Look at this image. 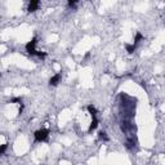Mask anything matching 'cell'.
Masks as SVG:
<instances>
[{
    "label": "cell",
    "mask_w": 165,
    "mask_h": 165,
    "mask_svg": "<svg viewBox=\"0 0 165 165\" xmlns=\"http://www.w3.org/2000/svg\"><path fill=\"white\" fill-rule=\"evenodd\" d=\"M97 127H98V119H97V117H94V119H92V123H90L89 128H88V132L92 133L94 129H97Z\"/></svg>",
    "instance_id": "8992f818"
},
{
    "label": "cell",
    "mask_w": 165,
    "mask_h": 165,
    "mask_svg": "<svg viewBox=\"0 0 165 165\" xmlns=\"http://www.w3.org/2000/svg\"><path fill=\"white\" fill-rule=\"evenodd\" d=\"M39 0H31V1L29 3V8H27V10L30 12V13H34V12H36L38 10V8H39Z\"/></svg>",
    "instance_id": "5b68a950"
},
{
    "label": "cell",
    "mask_w": 165,
    "mask_h": 165,
    "mask_svg": "<svg viewBox=\"0 0 165 165\" xmlns=\"http://www.w3.org/2000/svg\"><path fill=\"white\" fill-rule=\"evenodd\" d=\"M142 39H143V35L141 34V32H137V34H136V38H134V43H133V44H134V45H138V43L142 40Z\"/></svg>",
    "instance_id": "30bf717a"
},
{
    "label": "cell",
    "mask_w": 165,
    "mask_h": 165,
    "mask_svg": "<svg viewBox=\"0 0 165 165\" xmlns=\"http://www.w3.org/2000/svg\"><path fill=\"white\" fill-rule=\"evenodd\" d=\"M76 4H77L76 0H69V7L70 8H74V7L76 5Z\"/></svg>",
    "instance_id": "7c38bea8"
},
{
    "label": "cell",
    "mask_w": 165,
    "mask_h": 165,
    "mask_svg": "<svg viewBox=\"0 0 165 165\" xmlns=\"http://www.w3.org/2000/svg\"><path fill=\"white\" fill-rule=\"evenodd\" d=\"M125 48H127V52L129 54H132V53H134L137 45H134V44H125Z\"/></svg>",
    "instance_id": "9c48e42d"
},
{
    "label": "cell",
    "mask_w": 165,
    "mask_h": 165,
    "mask_svg": "<svg viewBox=\"0 0 165 165\" xmlns=\"http://www.w3.org/2000/svg\"><path fill=\"white\" fill-rule=\"evenodd\" d=\"M9 102H10V103H22V98L21 97H15V98H12Z\"/></svg>",
    "instance_id": "8fae6325"
},
{
    "label": "cell",
    "mask_w": 165,
    "mask_h": 165,
    "mask_svg": "<svg viewBox=\"0 0 165 165\" xmlns=\"http://www.w3.org/2000/svg\"><path fill=\"white\" fill-rule=\"evenodd\" d=\"M34 137L36 142H45L49 137V130L48 129H39L34 133Z\"/></svg>",
    "instance_id": "3957f363"
},
{
    "label": "cell",
    "mask_w": 165,
    "mask_h": 165,
    "mask_svg": "<svg viewBox=\"0 0 165 165\" xmlns=\"http://www.w3.org/2000/svg\"><path fill=\"white\" fill-rule=\"evenodd\" d=\"M137 98L127 94H120V115L121 120H133L136 116Z\"/></svg>",
    "instance_id": "6da1fadb"
},
{
    "label": "cell",
    "mask_w": 165,
    "mask_h": 165,
    "mask_svg": "<svg viewBox=\"0 0 165 165\" xmlns=\"http://www.w3.org/2000/svg\"><path fill=\"white\" fill-rule=\"evenodd\" d=\"M98 138H99V141H103V142H108V141H110L107 133H106L105 130L98 132Z\"/></svg>",
    "instance_id": "52a82bcc"
},
{
    "label": "cell",
    "mask_w": 165,
    "mask_h": 165,
    "mask_svg": "<svg viewBox=\"0 0 165 165\" xmlns=\"http://www.w3.org/2000/svg\"><path fill=\"white\" fill-rule=\"evenodd\" d=\"M88 111H89V113L92 115V119H94V117H97V113H98V111H97V108L94 107L93 105H88Z\"/></svg>",
    "instance_id": "ba28073f"
},
{
    "label": "cell",
    "mask_w": 165,
    "mask_h": 165,
    "mask_svg": "<svg viewBox=\"0 0 165 165\" xmlns=\"http://www.w3.org/2000/svg\"><path fill=\"white\" fill-rule=\"evenodd\" d=\"M61 77H62V74H61V72L56 74V75L52 76V77L49 79V85H50V86H56V85H58V82H60Z\"/></svg>",
    "instance_id": "277c9868"
},
{
    "label": "cell",
    "mask_w": 165,
    "mask_h": 165,
    "mask_svg": "<svg viewBox=\"0 0 165 165\" xmlns=\"http://www.w3.org/2000/svg\"><path fill=\"white\" fill-rule=\"evenodd\" d=\"M36 44H38V38H32V39H31V40L25 45L26 52L29 53V54H31V56H36V57H39V58H45V57H46V53H44V52H39V50L35 49Z\"/></svg>",
    "instance_id": "7a4b0ae2"
},
{
    "label": "cell",
    "mask_w": 165,
    "mask_h": 165,
    "mask_svg": "<svg viewBox=\"0 0 165 165\" xmlns=\"http://www.w3.org/2000/svg\"><path fill=\"white\" fill-rule=\"evenodd\" d=\"M5 150H7V144H3L1 148H0V154L4 155V152H5Z\"/></svg>",
    "instance_id": "4fadbf2b"
}]
</instances>
